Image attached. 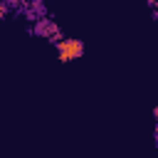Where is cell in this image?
<instances>
[{
    "label": "cell",
    "mask_w": 158,
    "mask_h": 158,
    "mask_svg": "<svg viewBox=\"0 0 158 158\" xmlns=\"http://www.w3.org/2000/svg\"><path fill=\"white\" fill-rule=\"evenodd\" d=\"M57 54H59V62L79 59V57L84 54V42H81V40H74V37L57 40Z\"/></svg>",
    "instance_id": "1"
},
{
    "label": "cell",
    "mask_w": 158,
    "mask_h": 158,
    "mask_svg": "<svg viewBox=\"0 0 158 158\" xmlns=\"http://www.w3.org/2000/svg\"><path fill=\"white\" fill-rule=\"evenodd\" d=\"M35 32H37V35H54V37H57L54 25H52V22H47V20H40V22L35 25Z\"/></svg>",
    "instance_id": "2"
},
{
    "label": "cell",
    "mask_w": 158,
    "mask_h": 158,
    "mask_svg": "<svg viewBox=\"0 0 158 158\" xmlns=\"http://www.w3.org/2000/svg\"><path fill=\"white\" fill-rule=\"evenodd\" d=\"M2 15H5V2L0 0V20H2Z\"/></svg>",
    "instance_id": "3"
},
{
    "label": "cell",
    "mask_w": 158,
    "mask_h": 158,
    "mask_svg": "<svg viewBox=\"0 0 158 158\" xmlns=\"http://www.w3.org/2000/svg\"><path fill=\"white\" fill-rule=\"evenodd\" d=\"M153 116H156V118H158V106H156V109H153Z\"/></svg>",
    "instance_id": "4"
},
{
    "label": "cell",
    "mask_w": 158,
    "mask_h": 158,
    "mask_svg": "<svg viewBox=\"0 0 158 158\" xmlns=\"http://www.w3.org/2000/svg\"><path fill=\"white\" fill-rule=\"evenodd\" d=\"M156 138H158V126H156Z\"/></svg>",
    "instance_id": "5"
}]
</instances>
